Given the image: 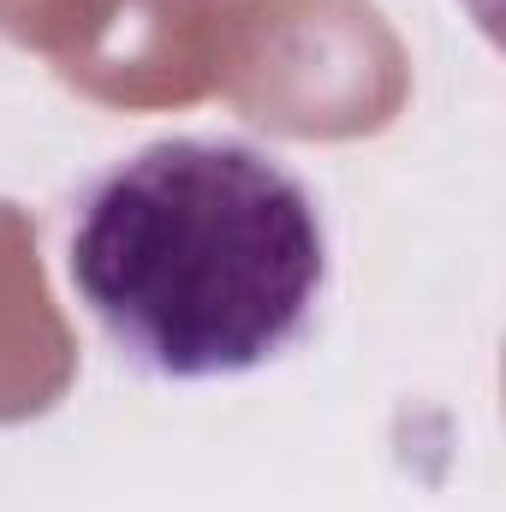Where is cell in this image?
Instances as JSON below:
<instances>
[{"instance_id":"obj_1","label":"cell","mask_w":506,"mask_h":512,"mask_svg":"<svg viewBox=\"0 0 506 512\" xmlns=\"http://www.w3.org/2000/svg\"><path fill=\"white\" fill-rule=\"evenodd\" d=\"M66 280L137 376L239 382L310 340L334 245L322 197L274 149L179 131L84 185Z\"/></svg>"}]
</instances>
